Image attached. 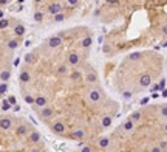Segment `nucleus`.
I'll return each instance as SVG.
<instances>
[{"mask_svg":"<svg viewBox=\"0 0 167 152\" xmlns=\"http://www.w3.org/2000/svg\"><path fill=\"white\" fill-rule=\"evenodd\" d=\"M91 30L73 25L45 37L23 58V101L53 135L87 144L99 138L116 112L91 64Z\"/></svg>","mask_w":167,"mask_h":152,"instance_id":"f257e3e1","label":"nucleus"}]
</instances>
